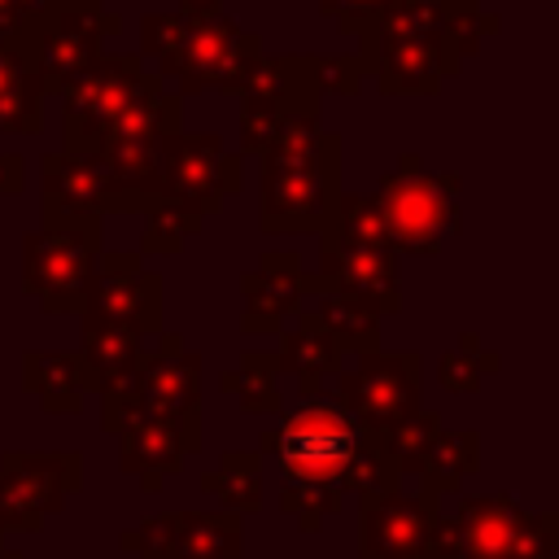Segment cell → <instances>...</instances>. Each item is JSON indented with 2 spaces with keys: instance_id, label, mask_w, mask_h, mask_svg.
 I'll return each mask as SVG.
<instances>
[{
  "instance_id": "1",
  "label": "cell",
  "mask_w": 559,
  "mask_h": 559,
  "mask_svg": "<svg viewBox=\"0 0 559 559\" xmlns=\"http://www.w3.org/2000/svg\"><path fill=\"white\" fill-rule=\"evenodd\" d=\"M389 231V245L402 253L432 258L450 236H459V175L424 170L419 153H402L371 192Z\"/></svg>"
},
{
  "instance_id": "2",
  "label": "cell",
  "mask_w": 559,
  "mask_h": 559,
  "mask_svg": "<svg viewBox=\"0 0 559 559\" xmlns=\"http://www.w3.org/2000/svg\"><path fill=\"white\" fill-rule=\"evenodd\" d=\"M118 17L105 13V0H52L13 44L22 48L44 96H61L79 83L105 52V35H118Z\"/></svg>"
},
{
  "instance_id": "3",
  "label": "cell",
  "mask_w": 559,
  "mask_h": 559,
  "mask_svg": "<svg viewBox=\"0 0 559 559\" xmlns=\"http://www.w3.org/2000/svg\"><path fill=\"white\" fill-rule=\"evenodd\" d=\"M100 253V218L61 223L44 218L22 236V288L44 314H79Z\"/></svg>"
},
{
  "instance_id": "4",
  "label": "cell",
  "mask_w": 559,
  "mask_h": 559,
  "mask_svg": "<svg viewBox=\"0 0 559 559\" xmlns=\"http://www.w3.org/2000/svg\"><path fill=\"white\" fill-rule=\"evenodd\" d=\"M262 57V35L236 26L227 13L188 22L175 13V39L157 57V74L179 92H240L249 66Z\"/></svg>"
},
{
  "instance_id": "5",
  "label": "cell",
  "mask_w": 559,
  "mask_h": 559,
  "mask_svg": "<svg viewBox=\"0 0 559 559\" xmlns=\"http://www.w3.org/2000/svg\"><path fill=\"white\" fill-rule=\"evenodd\" d=\"M332 402L362 432H393L402 419L424 411V358L411 349H371L354 367H341Z\"/></svg>"
},
{
  "instance_id": "6",
  "label": "cell",
  "mask_w": 559,
  "mask_h": 559,
  "mask_svg": "<svg viewBox=\"0 0 559 559\" xmlns=\"http://www.w3.org/2000/svg\"><path fill=\"white\" fill-rule=\"evenodd\" d=\"M362 428L332 402L310 397L297 411L280 419V428H266L258 437V454H275L284 467V480H314V485H341V467L349 450L358 445Z\"/></svg>"
},
{
  "instance_id": "7",
  "label": "cell",
  "mask_w": 559,
  "mask_h": 559,
  "mask_svg": "<svg viewBox=\"0 0 559 559\" xmlns=\"http://www.w3.org/2000/svg\"><path fill=\"white\" fill-rule=\"evenodd\" d=\"M166 83L131 52H105L79 83L61 92V140L70 153H100L114 118L148 87Z\"/></svg>"
},
{
  "instance_id": "8",
  "label": "cell",
  "mask_w": 559,
  "mask_h": 559,
  "mask_svg": "<svg viewBox=\"0 0 559 559\" xmlns=\"http://www.w3.org/2000/svg\"><path fill=\"white\" fill-rule=\"evenodd\" d=\"M197 393H201V358L183 345V336L162 332V341L144 349L131 384L100 402V428L118 437L127 424L148 415H188L201 406Z\"/></svg>"
},
{
  "instance_id": "9",
  "label": "cell",
  "mask_w": 559,
  "mask_h": 559,
  "mask_svg": "<svg viewBox=\"0 0 559 559\" xmlns=\"http://www.w3.org/2000/svg\"><path fill=\"white\" fill-rule=\"evenodd\" d=\"M319 83L314 57H258L240 83V144L245 153H262L275 131L293 118H319Z\"/></svg>"
},
{
  "instance_id": "10",
  "label": "cell",
  "mask_w": 559,
  "mask_h": 559,
  "mask_svg": "<svg viewBox=\"0 0 559 559\" xmlns=\"http://www.w3.org/2000/svg\"><path fill=\"white\" fill-rule=\"evenodd\" d=\"M83 489L79 450H4L0 454V537L39 533L70 493Z\"/></svg>"
},
{
  "instance_id": "11",
  "label": "cell",
  "mask_w": 559,
  "mask_h": 559,
  "mask_svg": "<svg viewBox=\"0 0 559 559\" xmlns=\"http://www.w3.org/2000/svg\"><path fill=\"white\" fill-rule=\"evenodd\" d=\"M240 192V157L227 153L223 135L214 131H175L162 144V170H157V201L183 205L201 218L218 214L227 197Z\"/></svg>"
},
{
  "instance_id": "12",
  "label": "cell",
  "mask_w": 559,
  "mask_h": 559,
  "mask_svg": "<svg viewBox=\"0 0 559 559\" xmlns=\"http://www.w3.org/2000/svg\"><path fill=\"white\" fill-rule=\"evenodd\" d=\"M79 314L87 323H118V328H131L135 336H157L162 332V275L140 266V253L105 249L96 253Z\"/></svg>"
},
{
  "instance_id": "13",
  "label": "cell",
  "mask_w": 559,
  "mask_h": 559,
  "mask_svg": "<svg viewBox=\"0 0 559 559\" xmlns=\"http://www.w3.org/2000/svg\"><path fill=\"white\" fill-rule=\"evenodd\" d=\"M354 39H358L362 74L376 79V87L389 96H432L463 66L450 39H415V35H380V31H362Z\"/></svg>"
},
{
  "instance_id": "14",
  "label": "cell",
  "mask_w": 559,
  "mask_h": 559,
  "mask_svg": "<svg viewBox=\"0 0 559 559\" xmlns=\"http://www.w3.org/2000/svg\"><path fill=\"white\" fill-rule=\"evenodd\" d=\"M397 249L389 245H349V240H328L319 236V266L301 275V293H345L380 314L402 310V288H397Z\"/></svg>"
},
{
  "instance_id": "15",
  "label": "cell",
  "mask_w": 559,
  "mask_h": 559,
  "mask_svg": "<svg viewBox=\"0 0 559 559\" xmlns=\"http://www.w3.org/2000/svg\"><path fill=\"white\" fill-rule=\"evenodd\" d=\"M201 450V406L188 415H148L118 432L122 472L140 480L144 493H162L170 476H179L183 459Z\"/></svg>"
},
{
  "instance_id": "16",
  "label": "cell",
  "mask_w": 559,
  "mask_h": 559,
  "mask_svg": "<svg viewBox=\"0 0 559 559\" xmlns=\"http://www.w3.org/2000/svg\"><path fill=\"white\" fill-rule=\"evenodd\" d=\"M441 520L437 498L424 489L389 493L358 507V559H424Z\"/></svg>"
},
{
  "instance_id": "17",
  "label": "cell",
  "mask_w": 559,
  "mask_h": 559,
  "mask_svg": "<svg viewBox=\"0 0 559 559\" xmlns=\"http://www.w3.org/2000/svg\"><path fill=\"white\" fill-rule=\"evenodd\" d=\"M520 515H524V507L511 493L459 498V507L450 515L441 511L424 559H502Z\"/></svg>"
},
{
  "instance_id": "18",
  "label": "cell",
  "mask_w": 559,
  "mask_h": 559,
  "mask_svg": "<svg viewBox=\"0 0 559 559\" xmlns=\"http://www.w3.org/2000/svg\"><path fill=\"white\" fill-rule=\"evenodd\" d=\"M341 192V170H293V175H262L258 192V223L271 236H319L328 210Z\"/></svg>"
},
{
  "instance_id": "19",
  "label": "cell",
  "mask_w": 559,
  "mask_h": 559,
  "mask_svg": "<svg viewBox=\"0 0 559 559\" xmlns=\"http://www.w3.org/2000/svg\"><path fill=\"white\" fill-rule=\"evenodd\" d=\"M44 183V218L61 223H87L105 218V192H109V170L100 153H48L39 166Z\"/></svg>"
},
{
  "instance_id": "20",
  "label": "cell",
  "mask_w": 559,
  "mask_h": 559,
  "mask_svg": "<svg viewBox=\"0 0 559 559\" xmlns=\"http://www.w3.org/2000/svg\"><path fill=\"white\" fill-rule=\"evenodd\" d=\"M301 258L293 249H271L258 258L253 271L240 275V328L245 332H275L280 319L301 310Z\"/></svg>"
},
{
  "instance_id": "21",
  "label": "cell",
  "mask_w": 559,
  "mask_h": 559,
  "mask_svg": "<svg viewBox=\"0 0 559 559\" xmlns=\"http://www.w3.org/2000/svg\"><path fill=\"white\" fill-rule=\"evenodd\" d=\"M79 358H83L92 393L105 402V397H114L131 384V376L144 358V336H135L131 328H118V323H87L83 319Z\"/></svg>"
},
{
  "instance_id": "22",
  "label": "cell",
  "mask_w": 559,
  "mask_h": 559,
  "mask_svg": "<svg viewBox=\"0 0 559 559\" xmlns=\"http://www.w3.org/2000/svg\"><path fill=\"white\" fill-rule=\"evenodd\" d=\"M22 389L48 415H79L92 393L83 358L61 354V349H26L22 354Z\"/></svg>"
},
{
  "instance_id": "23",
  "label": "cell",
  "mask_w": 559,
  "mask_h": 559,
  "mask_svg": "<svg viewBox=\"0 0 559 559\" xmlns=\"http://www.w3.org/2000/svg\"><path fill=\"white\" fill-rule=\"evenodd\" d=\"M262 175H293V170H341V135L323 131L319 118H293L275 131V140L258 153Z\"/></svg>"
},
{
  "instance_id": "24",
  "label": "cell",
  "mask_w": 559,
  "mask_h": 559,
  "mask_svg": "<svg viewBox=\"0 0 559 559\" xmlns=\"http://www.w3.org/2000/svg\"><path fill=\"white\" fill-rule=\"evenodd\" d=\"M341 358H345V354L336 349V341L323 332V323H319L310 310H297V328L284 332V341H280V349H275V367H280V371H297L306 402L319 397V380H323L328 371H341Z\"/></svg>"
},
{
  "instance_id": "25",
  "label": "cell",
  "mask_w": 559,
  "mask_h": 559,
  "mask_svg": "<svg viewBox=\"0 0 559 559\" xmlns=\"http://www.w3.org/2000/svg\"><path fill=\"white\" fill-rule=\"evenodd\" d=\"M44 127V92L13 39H0V131L4 135H39Z\"/></svg>"
},
{
  "instance_id": "26",
  "label": "cell",
  "mask_w": 559,
  "mask_h": 559,
  "mask_svg": "<svg viewBox=\"0 0 559 559\" xmlns=\"http://www.w3.org/2000/svg\"><path fill=\"white\" fill-rule=\"evenodd\" d=\"M323 332L336 341L341 354H371L380 349V310L358 301V297H345V293H314V310H310Z\"/></svg>"
},
{
  "instance_id": "27",
  "label": "cell",
  "mask_w": 559,
  "mask_h": 559,
  "mask_svg": "<svg viewBox=\"0 0 559 559\" xmlns=\"http://www.w3.org/2000/svg\"><path fill=\"white\" fill-rule=\"evenodd\" d=\"M175 559H240V515L175 511Z\"/></svg>"
},
{
  "instance_id": "28",
  "label": "cell",
  "mask_w": 559,
  "mask_h": 559,
  "mask_svg": "<svg viewBox=\"0 0 559 559\" xmlns=\"http://www.w3.org/2000/svg\"><path fill=\"white\" fill-rule=\"evenodd\" d=\"M201 493L218 498L231 515L262 511V454L258 450H223L218 467L201 476Z\"/></svg>"
},
{
  "instance_id": "29",
  "label": "cell",
  "mask_w": 559,
  "mask_h": 559,
  "mask_svg": "<svg viewBox=\"0 0 559 559\" xmlns=\"http://www.w3.org/2000/svg\"><path fill=\"white\" fill-rule=\"evenodd\" d=\"M476 463H480V432H472V428L445 432L441 428L424 467H419V489L441 502L445 493H459V485L476 472Z\"/></svg>"
},
{
  "instance_id": "30",
  "label": "cell",
  "mask_w": 559,
  "mask_h": 559,
  "mask_svg": "<svg viewBox=\"0 0 559 559\" xmlns=\"http://www.w3.org/2000/svg\"><path fill=\"white\" fill-rule=\"evenodd\" d=\"M341 489L358 507L362 502H376V498H389V493L402 489V472H397V463L389 459V450H384V441L376 432H362L358 445L349 450V459L341 467Z\"/></svg>"
},
{
  "instance_id": "31",
  "label": "cell",
  "mask_w": 559,
  "mask_h": 559,
  "mask_svg": "<svg viewBox=\"0 0 559 559\" xmlns=\"http://www.w3.org/2000/svg\"><path fill=\"white\" fill-rule=\"evenodd\" d=\"M319 236L349 240V245H389V231H384V218H380V205L371 192H336Z\"/></svg>"
},
{
  "instance_id": "32",
  "label": "cell",
  "mask_w": 559,
  "mask_h": 559,
  "mask_svg": "<svg viewBox=\"0 0 559 559\" xmlns=\"http://www.w3.org/2000/svg\"><path fill=\"white\" fill-rule=\"evenodd\" d=\"M498 367H502V358H498L493 349H485L476 332H463L459 345L441 354L437 380H441V389H450V393H476V389L485 384V376H493Z\"/></svg>"
},
{
  "instance_id": "33",
  "label": "cell",
  "mask_w": 559,
  "mask_h": 559,
  "mask_svg": "<svg viewBox=\"0 0 559 559\" xmlns=\"http://www.w3.org/2000/svg\"><path fill=\"white\" fill-rule=\"evenodd\" d=\"M144 236H140V253L144 258H175L201 227H205V218L201 214H192V210H183V205H170V201H157L148 214H144Z\"/></svg>"
},
{
  "instance_id": "34",
  "label": "cell",
  "mask_w": 559,
  "mask_h": 559,
  "mask_svg": "<svg viewBox=\"0 0 559 559\" xmlns=\"http://www.w3.org/2000/svg\"><path fill=\"white\" fill-rule=\"evenodd\" d=\"M218 389L231 393L245 415H280V406H284L280 384H275V371H266V367L253 358V349L240 354V367H236V371H223V376H218Z\"/></svg>"
},
{
  "instance_id": "35",
  "label": "cell",
  "mask_w": 559,
  "mask_h": 559,
  "mask_svg": "<svg viewBox=\"0 0 559 559\" xmlns=\"http://www.w3.org/2000/svg\"><path fill=\"white\" fill-rule=\"evenodd\" d=\"M437 432H441V415H437L432 406H424V411H415L411 419H402L393 432H384L380 441H384V450H389V459L397 463L402 476H406V472L419 476V467H424V459H428Z\"/></svg>"
},
{
  "instance_id": "36",
  "label": "cell",
  "mask_w": 559,
  "mask_h": 559,
  "mask_svg": "<svg viewBox=\"0 0 559 559\" xmlns=\"http://www.w3.org/2000/svg\"><path fill=\"white\" fill-rule=\"evenodd\" d=\"M345 507V489L341 485H314V480H284L280 493V511L297 520L301 533H314L323 524V515H336Z\"/></svg>"
},
{
  "instance_id": "37",
  "label": "cell",
  "mask_w": 559,
  "mask_h": 559,
  "mask_svg": "<svg viewBox=\"0 0 559 559\" xmlns=\"http://www.w3.org/2000/svg\"><path fill=\"white\" fill-rule=\"evenodd\" d=\"M502 559H559V515L555 511H524Z\"/></svg>"
},
{
  "instance_id": "38",
  "label": "cell",
  "mask_w": 559,
  "mask_h": 559,
  "mask_svg": "<svg viewBox=\"0 0 559 559\" xmlns=\"http://www.w3.org/2000/svg\"><path fill=\"white\" fill-rule=\"evenodd\" d=\"M445 31L459 57L480 52V44L498 31V17L480 9V0H445Z\"/></svg>"
},
{
  "instance_id": "39",
  "label": "cell",
  "mask_w": 559,
  "mask_h": 559,
  "mask_svg": "<svg viewBox=\"0 0 559 559\" xmlns=\"http://www.w3.org/2000/svg\"><path fill=\"white\" fill-rule=\"evenodd\" d=\"M118 542L127 555H140V559H175V511L153 515L140 528H127Z\"/></svg>"
},
{
  "instance_id": "40",
  "label": "cell",
  "mask_w": 559,
  "mask_h": 559,
  "mask_svg": "<svg viewBox=\"0 0 559 559\" xmlns=\"http://www.w3.org/2000/svg\"><path fill=\"white\" fill-rule=\"evenodd\" d=\"M362 61L358 52H341V57H314V83L319 92H336V96H358L362 92Z\"/></svg>"
},
{
  "instance_id": "41",
  "label": "cell",
  "mask_w": 559,
  "mask_h": 559,
  "mask_svg": "<svg viewBox=\"0 0 559 559\" xmlns=\"http://www.w3.org/2000/svg\"><path fill=\"white\" fill-rule=\"evenodd\" d=\"M384 4H389V0H319V9H323L328 17H336V26H341L345 35H362V31L384 13Z\"/></svg>"
},
{
  "instance_id": "42",
  "label": "cell",
  "mask_w": 559,
  "mask_h": 559,
  "mask_svg": "<svg viewBox=\"0 0 559 559\" xmlns=\"http://www.w3.org/2000/svg\"><path fill=\"white\" fill-rule=\"evenodd\" d=\"M52 0H0V39H13L22 35Z\"/></svg>"
},
{
  "instance_id": "43",
  "label": "cell",
  "mask_w": 559,
  "mask_h": 559,
  "mask_svg": "<svg viewBox=\"0 0 559 559\" xmlns=\"http://www.w3.org/2000/svg\"><path fill=\"white\" fill-rule=\"evenodd\" d=\"M26 188V162L22 153H0V197H17Z\"/></svg>"
},
{
  "instance_id": "44",
  "label": "cell",
  "mask_w": 559,
  "mask_h": 559,
  "mask_svg": "<svg viewBox=\"0 0 559 559\" xmlns=\"http://www.w3.org/2000/svg\"><path fill=\"white\" fill-rule=\"evenodd\" d=\"M175 13L188 17V22H205V17H218L223 13V0H179Z\"/></svg>"
},
{
  "instance_id": "45",
  "label": "cell",
  "mask_w": 559,
  "mask_h": 559,
  "mask_svg": "<svg viewBox=\"0 0 559 559\" xmlns=\"http://www.w3.org/2000/svg\"><path fill=\"white\" fill-rule=\"evenodd\" d=\"M0 559H22V550H13V546H0Z\"/></svg>"
}]
</instances>
